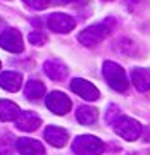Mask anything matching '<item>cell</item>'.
<instances>
[{
	"label": "cell",
	"instance_id": "obj_23",
	"mask_svg": "<svg viewBox=\"0 0 150 155\" xmlns=\"http://www.w3.org/2000/svg\"><path fill=\"white\" fill-rule=\"evenodd\" d=\"M105 2H109V0H105Z\"/></svg>",
	"mask_w": 150,
	"mask_h": 155
},
{
	"label": "cell",
	"instance_id": "obj_24",
	"mask_svg": "<svg viewBox=\"0 0 150 155\" xmlns=\"http://www.w3.org/2000/svg\"><path fill=\"white\" fill-rule=\"evenodd\" d=\"M0 67H2V64H0Z\"/></svg>",
	"mask_w": 150,
	"mask_h": 155
},
{
	"label": "cell",
	"instance_id": "obj_7",
	"mask_svg": "<svg viewBox=\"0 0 150 155\" xmlns=\"http://www.w3.org/2000/svg\"><path fill=\"white\" fill-rule=\"evenodd\" d=\"M45 104L57 116H64V114H67V112L71 110V100L67 98V95H64L62 91H52V93H48Z\"/></svg>",
	"mask_w": 150,
	"mask_h": 155
},
{
	"label": "cell",
	"instance_id": "obj_18",
	"mask_svg": "<svg viewBox=\"0 0 150 155\" xmlns=\"http://www.w3.org/2000/svg\"><path fill=\"white\" fill-rule=\"evenodd\" d=\"M124 4H126V7H128L131 12H140L148 5L147 0H124Z\"/></svg>",
	"mask_w": 150,
	"mask_h": 155
},
{
	"label": "cell",
	"instance_id": "obj_15",
	"mask_svg": "<svg viewBox=\"0 0 150 155\" xmlns=\"http://www.w3.org/2000/svg\"><path fill=\"white\" fill-rule=\"evenodd\" d=\"M19 114H21V110L16 104H12L9 100H0V121L2 122L16 121Z\"/></svg>",
	"mask_w": 150,
	"mask_h": 155
},
{
	"label": "cell",
	"instance_id": "obj_6",
	"mask_svg": "<svg viewBox=\"0 0 150 155\" xmlns=\"http://www.w3.org/2000/svg\"><path fill=\"white\" fill-rule=\"evenodd\" d=\"M71 90L78 95V97L88 100V102H93V100H97L100 97L98 88H97L93 83H90V81H86V79H81V78H74V79H72L71 81Z\"/></svg>",
	"mask_w": 150,
	"mask_h": 155
},
{
	"label": "cell",
	"instance_id": "obj_19",
	"mask_svg": "<svg viewBox=\"0 0 150 155\" xmlns=\"http://www.w3.org/2000/svg\"><path fill=\"white\" fill-rule=\"evenodd\" d=\"M29 43L31 45H45V41H47V36H45L43 33H40V31H35V33H31L28 36Z\"/></svg>",
	"mask_w": 150,
	"mask_h": 155
},
{
	"label": "cell",
	"instance_id": "obj_2",
	"mask_svg": "<svg viewBox=\"0 0 150 155\" xmlns=\"http://www.w3.org/2000/svg\"><path fill=\"white\" fill-rule=\"evenodd\" d=\"M112 126H114V131H116L121 138L128 140V141H135L138 140L143 133V127L136 119H131L128 116H119L112 121Z\"/></svg>",
	"mask_w": 150,
	"mask_h": 155
},
{
	"label": "cell",
	"instance_id": "obj_3",
	"mask_svg": "<svg viewBox=\"0 0 150 155\" xmlns=\"http://www.w3.org/2000/svg\"><path fill=\"white\" fill-rule=\"evenodd\" d=\"M104 150L105 145L93 134H81L72 141V152L78 155H100Z\"/></svg>",
	"mask_w": 150,
	"mask_h": 155
},
{
	"label": "cell",
	"instance_id": "obj_9",
	"mask_svg": "<svg viewBox=\"0 0 150 155\" xmlns=\"http://www.w3.org/2000/svg\"><path fill=\"white\" fill-rule=\"evenodd\" d=\"M42 124V119L40 116H36L35 112H29V110H24L21 112L16 119V126L17 129H21V131H35V129H38V126Z\"/></svg>",
	"mask_w": 150,
	"mask_h": 155
},
{
	"label": "cell",
	"instance_id": "obj_8",
	"mask_svg": "<svg viewBox=\"0 0 150 155\" xmlns=\"http://www.w3.org/2000/svg\"><path fill=\"white\" fill-rule=\"evenodd\" d=\"M48 28L55 33H69L74 28V19L62 12H54L48 16Z\"/></svg>",
	"mask_w": 150,
	"mask_h": 155
},
{
	"label": "cell",
	"instance_id": "obj_13",
	"mask_svg": "<svg viewBox=\"0 0 150 155\" xmlns=\"http://www.w3.org/2000/svg\"><path fill=\"white\" fill-rule=\"evenodd\" d=\"M22 84V76L19 72L7 71L0 74V86L7 91H17Z\"/></svg>",
	"mask_w": 150,
	"mask_h": 155
},
{
	"label": "cell",
	"instance_id": "obj_16",
	"mask_svg": "<svg viewBox=\"0 0 150 155\" xmlns=\"http://www.w3.org/2000/svg\"><path fill=\"white\" fill-rule=\"evenodd\" d=\"M76 119H78L81 124H85V126H90V124H93V122L98 119V110H97L95 107L81 105L78 110H76Z\"/></svg>",
	"mask_w": 150,
	"mask_h": 155
},
{
	"label": "cell",
	"instance_id": "obj_21",
	"mask_svg": "<svg viewBox=\"0 0 150 155\" xmlns=\"http://www.w3.org/2000/svg\"><path fill=\"white\" fill-rule=\"evenodd\" d=\"M143 138L147 140V141H150V127H147V129H143Z\"/></svg>",
	"mask_w": 150,
	"mask_h": 155
},
{
	"label": "cell",
	"instance_id": "obj_20",
	"mask_svg": "<svg viewBox=\"0 0 150 155\" xmlns=\"http://www.w3.org/2000/svg\"><path fill=\"white\" fill-rule=\"evenodd\" d=\"M29 7H33V9H45V7L50 4V0H24Z\"/></svg>",
	"mask_w": 150,
	"mask_h": 155
},
{
	"label": "cell",
	"instance_id": "obj_1",
	"mask_svg": "<svg viewBox=\"0 0 150 155\" xmlns=\"http://www.w3.org/2000/svg\"><path fill=\"white\" fill-rule=\"evenodd\" d=\"M102 72H104V78H105L107 84L111 86L112 90L116 91H126L129 86V81H128V76L119 64L112 61H105L104 66H102Z\"/></svg>",
	"mask_w": 150,
	"mask_h": 155
},
{
	"label": "cell",
	"instance_id": "obj_10",
	"mask_svg": "<svg viewBox=\"0 0 150 155\" xmlns=\"http://www.w3.org/2000/svg\"><path fill=\"white\" fill-rule=\"evenodd\" d=\"M16 147L21 155H45L43 145L33 138H19Z\"/></svg>",
	"mask_w": 150,
	"mask_h": 155
},
{
	"label": "cell",
	"instance_id": "obj_22",
	"mask_svg": "<svg viewBox=\"0 0 150 155\" xmlns=\"http://www.w3.org/2000/svg\"><path fill=\"white\" fill-rule=\"evenodd\" d=\"M62 2H76V0H62Z\"/></svg>",
	"mask_w": 150,
	"mask_h": 155
},
{
	"label": "cell",
	"instance_id": "obj_11",
	"mask_svg": "<svg viewBox=\"0 0 150 155\" xmlns=\"http://www.w3.org/2000/svg\"><path fill=\"white\" fill-rule=\"evenodd\" d=\"M131 83L142 93L150 91V69L135 67L133 71H131Z\"/></svg>",
	"mask_w": 150,
	"mask_h": 155
},
{
	"label": "cell",
	"instance_id": "obj_12",
	"mask_svg": "<svg viewBox=\"0 0 150 155\" xmlns=\"http://www.w3.org/2000/svg\"><path fill=\"white\" fill-rule=\"evenodd\" d=\"M67 138H69V134H67V131L62 129V127L48 126L45 129V140H47L52 147H57V148L64 147V145L67 143Z\"/></svg>",
	"mask_w": 150,
	"mask_h": 155
},
{
	"label": "cell",
	"instance_id": "obj_14",
	"mask_svg": "<svg viewBox=\"0 0 150 155\" xmlns=\"http://www.w3.org/2000/svg\"><path fill=\"white\" fill-rule=\"evenodd\" d=\"M43 69H45V74L50 79H54V81H61V79H64L67 76L66 66L59 61H47L43 64Z\"/></svg>",
	"mask_w": 150,
	"mask_h": 155
},
{
	"label": "cell",
	"instance_id": "obj_4",
	"mask_svg": "<svg viewBox=\"0 0 150 155\" xmlns=\"http://www.w3.org/2000/svg\"><path fill=\"white\" fill-rule=\"evenodd\" d=\"M109 33H111V22L105 21V22L93 24V26L83 29V31L78 35V40L85 45V47H95L97 43H100L102 40L105 38Z\"/></svg>",
	"mask_w": 150,
	"mask_h": 155
},
{
	"label": "cell",
	"instance_id": "obj_5",
	"mask_svg": "<svg viewBox=\"0 0 150 155\" xmlns=\"http://www.w3.org/2000/svg\"><path fill=\"white\" fill-rule=\"evenodd\" d=\"M0 47L7 52L12 54H21L24 50V43H22V36L16 28H7L5 31H2L0 35Z\"/></svg>",
	"mask_w": 150,
	"mask_h": 155
},
{
	"label": "cell",
	"instance_id": "obj_17",
	"mask_svg": "<svg viewBox=\"0 0 150 155\" xmlns=\"http://www.w3.org/2000/svg\"><path fill=\"white\" fill-rule=\"evenodd\" d=\"M24 95L28 100H40L45 95V84L42 81H36V79H31L26 83V88H24Z\"/></svg>",
	"mask_w": 150,
	"mask_h": 155
}]
</instances>
